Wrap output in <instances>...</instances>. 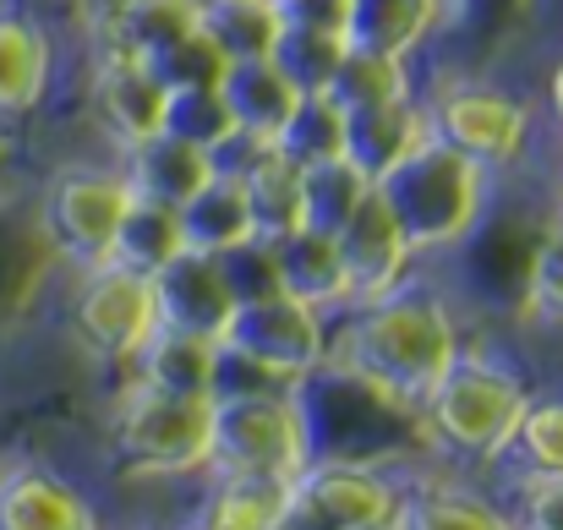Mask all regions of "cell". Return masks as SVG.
Instances as JSON below:
<instances>
[{
    "instance_id": "6da1fadb",
    "label": "cell",
    "mask_w": 563,
    "mask_h": 530,
    "mask_svg": "<svg viewBox=\"0 0 563 530\" xmlns=\"http://www.w3.org/2000/svg\"><path fill=\"white\" fill-rule=\"evenodd\" d=\"M454 355L460 334L449 307L432 290H405V285H394L377 301H362L340 345H329V361L394 410H421V399L438 388Z\"/></svg>"
},
{
    "instance_id": "7a4b0ae2",
    "label": "cell",
    "mask_w": 563,
    "mask_h": 530,
    "mask_svg": "<svg viewBox=\"0 0 563 530\" xmlns=\"http://www.w3.org/2000/svg\"><path fill=\"white\" fill-rule=\"evenodd\" d=\"M377 197L388 202L410 252L421 257V252H443V246H454L476 230L482 202H487V170L427 132L388 176L377 180Z\"/></svg>"
},
{
    "instance_id": "3957f363",
    "label": "cell",
    "mask_w": 563,
    "mask_h": 530,
    "mask_svg": "<svg viewBox=\"0 0 563 530\" xmlns=\"http://www.w3.org/2000/svg\"><path fill=\"white\" fill-rule=\"evenodd\" d=\"M307 460H312V432L285 388L213 394V443H208L213 476H257L296 487Z\"/></svg>"
},
{
    "instance_id": "277c9868",
    "label": "cell",
    "mask_w": 563,
    "mask_h": 530,
    "mask_svg": "<svg viewBox=\"0 0 563 530\" xmlns=\"http://www.w3.org/2000/svg\"><path fill=\"white\" fill-rule=\"evenodd\" d=\"M526 405H531V388L515 372L482 355H454V366L438 377V388L421 399L416 416L427 421L438 449H449L454 460L487 465V460H504Z\"/></svg>"
},
{
    "instance_id": "5b68a950",
    "label": "cell",
    "mask_w": 563,
    "mask_h": 530,
    "mask_svg": "<svg viewBox=\"0 0 563 530\" xmlns=\"http://www.w3.org/2000/svg\"><path fill=\"white\" fill-rule=\"evenodd\" d=\"M208 443H213V399L132 388L110 432V460L132 482L191 476V471H208Z\"/></svg>"
},
{
    "instance_id": "8992f818",
    "label": "cell",
    "mask_w": 563,
    "mask_h": 530,
    "mask_svg": "<svg viewBox=\"0 0 563 530\" xmlns=\"http://www.w3.org/2000/svg\"><path fill=\"white\" fill-rule=\"evenodd\" d=\"M224 361L263 372L274 383H301L329 361V334H323V312L290 301V296H268L252 307H235L230 329L219 334Z\"/></svg>"
},
{
    "instance_id": "52a82bcc",
    "label": "cell",
    "mask_w": 563,
    "mask_h": 530,
    "mask_svg": "<svg viewBox=\"0 0 563 530\" xmlns=\"http://www.w3.org/2000/svg\"><path fill=\"white\" fill-rule=\"evenodd\" d=\"M126 202H132L126 176H110V170H60V176L49 180L44 202H38L44 241L71 268H104Z\"/></svg>"
},
{
    "instance_id": "ba28073f",
    "label": "cell",
    "mask_w": 563,
    "mask_h": 530,
    "mask_svg": "<svg viewBox=\"0 0 563 530\" xmlns=\"http://www.w3.org/2000/svg\"><path fill=\"white\" fill-rule=\"evenodd\" d=\"M71 329L77 340L104 361H137V351L154 340L159 312H154V279L132 274L121 263L88 268V285L71 301Z\"/></svg>"
},
{
    "instance_id": "9c48e42d",
    "label": "cell",
    "mask_w": 563,
    "mask_h": 530,
    "mask_svg": "<svg viewBox=\"0 0 563 530\" xmlns=\"http://www.w3.org/2000/svg\"><path fill=\"white\" fill-rule=\"evenodd\" d=\"M427 132L449 148H460L465 159H476L482 170L493 165H515L526 137H531V115L520 99L498 93V88H476V82H454L432 99L427 110Z\"/></svg>"
},
{
    "instance_id": "30bf717a",
    "label": "cell",
    "mask_w": 563,
    "mask_h": 530,
    "mask_svg": "<svg viewBox=\"0 0 563 530\" xmlns=\"http://www.w3.org/2000/svg\"><path fill=\"white\" fill-rule=\"evenodd\" d=\"M290 493L334 530H394L399 520V493L377 471L351 460H307Z\"/></svg>"
},
{
    "instance_id": "8fae6325",
    "label": "cell",
    "mask_w": 563,
    "mask_h": 530,
    "mask_svg": "<svg viewBox=\"0 0 563 530\" xmlns=\"http://www.w3.org/2000/svg\"><path fill=\"white\" fill-rule=\"evenodd\" d=\"M340 241V257H345V274H351V307L388 296L394 285H405V268H410V241L399 230V219L388 213V202L377 197V186L362 197V208L334 230Z\"/></svg>"
},
{
    "instance_id": "7c38bea8",
    "label": "cell",
    "mask_w": 563,
    "mask_h": 530,
    "mask_svg": "<svg viewBox=\"0 0 563 530\" xmlns=\"http://www.w3.org/2000/svg\"><path fill=\"white\" fill-rule=\"evenodd\" d=\"M154 312H159V329H176V334H202V340H219L235 318V296L219 274V257L208 252H176L159 274H154Z\"/></svg>"
},
{
    "instance_id": "4fadbf2b",
    "label": "cell",
    "mask_w": 563,
    "mask_h": 530,
    "mask_svg": "<svg viewBox=\"0 0 563 530\" xmlns=\"http://www.w3.org/2000/svg\"><path fill=\"white\" fill-rule=\"evenodd\" d=\"M165 104H170V88L154 77L148 60L104 49L93 71V115L121 148H137L154 132H165Z\"/></svg>"
},
{
    "instance_id": "5bb4252c",
    "label": "cell",
    "mask_w": 563,
    "mask_h": 530,
    "mask_svg": "<svg viewBox=\"0 0 563 530\" xmlns=\"http://www.w3.org/2000/svg\"><path fill=\"white\" fill-rule=\"evenodd\" d=\"M274 246V274H279V296L312 307V312H334V307H351V274H345V257H340V241L323 235V230H290Z\"/></svg>"
},
{
    "instance_id": "9a60e30c",
    "label": "cell",
    "mask_w": 563,
    "mask_h": 530,
    "mask_svg": "<svg viewBox=\"0 0 563 530\" xmlns=\"http://www.w3.org/2000/svg\"><path fill=\"white\" fill-rule=\"evenodd\" d=\"M0 530H99L93 504L38 465L0 471Z\"/></svg>"
},
{
    "instance_id": "2e32d148",
    "label": "cell",
    "mask_w": 563,
    "mask_h": 530,
    "mask_svg": "<svg viewBox=\"0 0 563 530\" xmlns=\"http://www.w3.org/2000/svg\"><path fill=\"white\" fill-rule=\"evenodd\" d=\"M219 99H224V110H230V121H235L241 137L274 148V137H279V126L290 121V110H296L301 93H296V88L285 82V71L263 55V60H224V71H219Z\"/></svg>"
},
{
    "instance_id": "e0dca14e",
    "label": "cell",
    "mask_w": 563,
    "mask_h": 530,
    "mask_svg": "<svg viewBox=\"0 0 563 530\" xmlns=\"http://www.w3.org/2000/svg\"><path fill=\"white\" fill-rule=\"evenodd\" d=\"M340 115H345V143H340V154L373 180V186L427 137V110L410 104V99L373 104V110H340Z\"/></svg>"
},
{
    "instance_id": "ac0fdd59",
    "label": "cell",
    "mask_w": 563,
    "mask_h": 530,
    "mask_svg": "<svg viewBox=\"0 0 563 530\" xmlns=\"http://www.w3.org/2000/svg\"><path fill=\"white\" fill-rule=\"evenodd\" d=\"M219 340L154 329V340L137 351V388L176 394V399H213L219 394Z\"/></svg>"
},
{
    "instance_id": "d6986e66",
    "label": "cell",
    "mask_w": 563,
    "mask_h": 530,
    "mask_svg": "<svg viewBox=\"0 0 563 530\" xmlns=\"http://www.w3.org/2000/svg\"><path fill=\"white\" fill-rule=\"evenodd\" d=\"M49 77H55L49 33L33 16L0 11V121L33 115L49 93Z\"/></svg>"
},
{
    "instance_id": "ffe728a7",
    "label": "cell",
    "mask_w": 563,
    "mask_h": 530,
    "mask_svg": "<svg viewBox=\"0 0 563 530\" xmlns=\"http://www.w3.org/2000/svg\"><path fill=\"white\" fill-rule=\"evenodd\" d=\"M126 186L132 197H148V202H165V208H181L202 180L213 176V154L191 148L170 132H154L148 143L126 148Z\"/></svg>"
},
{
    "instance_id": "44dd1931",
    "label": "cell",
    "mask_w": 563,
    "mask_h": 530,
    "mask_svg": "<svg viewBox=\"0 0 563 530\" xmlns=\"http://www.w3.org/2000/svg\"><path fill=\"white\" fill-rule=\"evenodd\" d=\"M176 213H181L187 246L208 252V257H219V252H230V246L257 235L252 230V208H246V186H241V176H224V170H213Z\"/></svg>"
},
{
    "instance_id": "7402d4cb",
    "label": "cell",
    "mask_w": 563,
    "mask_h": 530,
    "mask_svg": "<svg viewBox=\"0 0 563 530\" xmlns=\"http://www.w3.org/2000/svg\"><path fill=\"white\" fill-rule=\"evenodd\" d=\"M438 5L443 0H351V11H345V44L405 60L432 33Z\"/></svg>"
},
{
    "instance_id": "603a6c76",
    "label": "cell",
    "mask_w": 563,
    "mask_h": 530,
    "mask_svg": "<svg viewBox=\"0 0 563 530\" xmlns=\"http://www.w3.org/2000/svg\"><path fill=\"white\" fill-rule=\"evenodd\" d=\"M279 5L274 0H197V33L224 60H263L279 38Z\"/></svg>"
},
{
    "instance_id": "cb8c5ba5",
    "label": "cell",
    "mask_w": 563,
    "mask_h": 530,
    "mask_svg": "<svg viewBox=\"0 0 563 530\" xmlns=\"http://www.w3.org/2000/svg\"><path fill=\"white\" fill-rule=\"evenodd\" d=\"M176 252H187V235H181V213L165 208V202H148V197H132L126 213H121V230H115V246H110V263L132 268V274H159Z\"/></svg>"
},
{
    "instance_id": "d4e9b609",
    "label": "cell",
    "mask_w": 563,
    "mask_h": 530,
    "mask_svg": "<svg viewBox=\"0 0 563 530\" xmlns=\"http://www.w3.org/2000/svg\"><path fill=\"white\" fill-rule=\"evenodd\" d=\"M241 186H246V208H252V230L263 241H279L290 230H301V170L263 148L246 170H241Z\"/></svg>"
},
{
    "instance_id": "484cf974",
    "label": "cell",
    "mask_w": 563,
    "mask_h": 530,
    "mask_svg": "<svg viewBox=\"0 0 563 530\" xmlns=\"http://www.w3.org/2000/svg\"><path fill=\"white\" fill-rule=\"evenodd\" d=\"M290 509L285 482H257V476H213L202 530H274Z\"/></svg>"
},
{
    "instance_id": "4316f807",
    "label": "cell",
    "mask_w": 563,
    "mask_h": 530,
    "mask_svg": "<svg viewBox=\"0 0 563 530\" xmlns=\"http://www.w3.org/2000/svg\"><path fill=\"white\" fill-rule=\"evenodd\" d=\"M323 99L334 110H373V104H394V99H410V77H405V60L399 55H373V49H351L340 55Z\"/></svg>"
},
{
    "instance_id": "83f0119b",
    "label": "cell",
    "mask_w": 563,
    "mask_h": 530,
    "mask_svg": "<svg viewBox=\"0 0 563 530\" xmlns=\"http://www.w3.org/2000/svg\"><path fill=\"white\" fill-rule=\"evenodd\" d=\"M110 49L154 60L159 49H170L176 38L197 33V0H137L132 11H121L110 27H99Z\"/></svg>"
},
{
    "instance_id": "f1b7e54d",
    "label": "cell",
    "mask_w": 563,
    "mask_h": 530,
    "mask_svg": "<svg viewBox=\"0 0 563 530\" xmlns=\"http://www.w3.org/2000/svg\"><path fill=\"white\" fill-rule=\"evenodd\" d=\"M367 191H373V180L362 176L345 154H340V159H323V165H307V170H301V224L334 235V230L362 208Z\"/></svg>"
},
{
    "instance_id": "f546056e",
    "label": "cell",
    "mask_w": 563,
    "mask_h": 530,
    "mask_svg": "<svg viewBox=\"0 0 563 530\" xmlns=\"http://www.w3.org/2000/svg\"><path fill=\"white\" fill-rule=\"evenodd\" d=\"M340 143H345V115L323 93H301L296 110H290V121L274 137V154H285L296 170H307V165L340 159Z\"/></svg>"
},
{
    "instance_id": "4dcf8cb0",
    "label": "cell",
    "mask_w": 563,
    "mask_h": 530,
    "mask_svg": "<svg viewBox=\"0 0 563 530\" xmlns=\"http://www.w3.org/2000/svg\"><path fill=\"white\" fill-rule=\"evenodd\" d=\"M340 55H345V38L340 33H312V27H279V38L268 49V60L285 71V82L296 93H323Z\"/></svg>"
},
{
    "instance_id": "1f68e13d",
    "label": "cell",
    "mask_w": 563,
    "mask_h": 530,
    "mask_svg": "<svg viewBox=\"0 0 563 530\" xmlns=\"http://www.w3.org/2000/svg\"><path fill=\"white\" fill-rule=\"evenodd\" d=\"M394 530H515V526L493 504H482L471 493H454V487H438V493L399 498Z\"/></svg>"
},
{
    "instance_id": "d6a6232c",
    "label": "cell",
    "mask_w": 563,
    "mask_h": 530,
    "mask_svg": "<svg viewBox=\"0 0 563 530\" xmlns=\"http://www.w3.org/2000/svg\"><path fill=\"white\" fill-rule=\"evenodd\" d=\"M504 460H515L526 476H559L563 471V399H531L520 410Z\"/></svg>"
},
{
    "instance_id": "836d02e7",
    "label": "cell",
    "mask_w": 563,
    "mask_h": 530,
    "mask_svg": "<svg viewBox=\"0 0 563 530\" xmlns=\"http://www.w3.org/2000/svg\"><path fill=\"white\" fill-rule=\"evenodd\" d=\"M165 132L191 143V148H202V154H213V148H224L235 137V121H230L219 88H181L165 104Z\"/></svg>"
},
{
    "instance_id": "e575fe53",
    "label": "cell",
    "mask_w": 563,
    "mask_h": 530,
    "mask_svg": "<svg viewBox=\"0 0 563 530\" xmlns=\"http://www.w3.org/2000/svg\"><path fill=\"white\" fill-rule=\"evenodd\" d=\"M526 318L542 329H563V224L531 252L526 268Z\"/></svg>"
},
{
    "instance_id": "d590c367",
    "label": "cell",
    "mask_w": 563,
    "mask_h": 530,
    "mask_svg": "<svg viewBox=\"0 0 563 530\" xmlns=\"http://www.w3.org/2000/svg\"><path fill=\"white\" fill-rule=\"evenodd\" d=\"M219 274H224V285H230L235 307H252V301H268V296H279L274 246H268L263 235H252V241H241V246L219 252Z\"/></svg>"
},
{
    "instance_id": "8d00e7d4",
    "label": "cell",
    "mask_w": 563,
    "mask_h": 530,
    "mask_svg": "<svg viewBox=\"0 0 563 530\" xmlns=\"http://www.w3.org/2000/svg\"><path fill=\"white\" fill-rule=\"evenodd\" d=\"M148 66H154V77H159L170 93H181V88H219L224 55H219L202 33H187V38H176L170 49H159Z\"/></svg>"
},
{
    "instance_id": "74e56055",
    "label": "cell",
    "mask_w": 563,
    "mask_h": 530,
    "mask_svg": "<svg viewBox=\"0 0 563 530\" xmlns=\"http://www.w3.org/2000/svg\"><path fill=\"white\" fill-rule=\"evenodd\" d=\"M285 27H312V33H340L345 38V11L351 0H274Z\"/></svg>"
},
{
    "instance_id": "f35d334b",
    "label": "cell",
    "mask_w": 563,
    "mask_h": 530,
    "mask_svg": "<svg viewBox=\"0 0 563 530\" xmlns=\"http://www.w3.org/2000/svg\"><path fill=\"white\" fill-rule=\"evenodd\" d=\"M526 530H563V471L526 476Z\"/></svg>"
},
{
    "instance_id": "ab89813d",
    "label": "cell",
    "mask_w": 563,
    "mask_h": 530,
    "mask_svg": "<svg viewBox=\"0 0 563 530\" xmlns=\"http://www.w3.org/2000/svg\"><path fill=\"white\" fill-rule=\"evenodd\" d=\"M77 5H82V16H88L93 27H110V22H115L121 11H132L137 0H77Z\"/></svg>"
},
{
    "instance_id": "60d3db41",
    "label": "cell",
    "mask_w": 563,
    "mask_h": 530,
    "mask_svg": "<svg viewBox=\"0 0 563 530\" xmlns=\"http://www.w3.org/2000/svg\"><path fill=\"white\" fill-rule=\"evenodd\" d=\"M553 110H559V121H563V66L553 71Z\"/></svg>"
}]
</instances>
